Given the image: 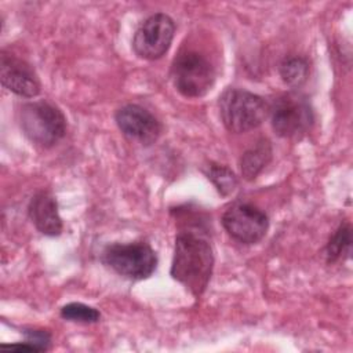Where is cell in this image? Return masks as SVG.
Listing matches in <instances>:
<instances>
[{
	"label": "cell",
	"mask_w": 353,
	"mask_h": 353,
	"mask_svg": "<svg viewBox=\"0 0 353 353\" xmlns=\"http://www.w3.org/2000/svg\"><path fill=\"white\" fill-rule=\"evenodd\" d=\"M171 79L179 94L186 98H200L212 88L215 70L204 55L189 50L174 58Z\"/></svg>",
	"instance_id": "obj_6"
},
{
	"label": "cell",
	"mask_w": 353,
	"mask_h": 353,
	"mask_svg": "<svg viewBox=\"0 0 353 353\" xmlns=\"http://www.w3.org/2000/svg\"><path fill=\"white\" fill-rule=\"evenodd\" d=\"M352 250V228L349 222L341 223L338 229L334 232L331 239L328 240L324 255L327 263H335L339 261H345L350 256Z\"/></svg>",
	"instance_id": "obj_13"
},
{
	"label": "cell",
	"mask_w": 353,
	"mask_h": 353,
	"mask_svg": "<svg viewBox=\"0 0 353 353\" xmlns=\"http://www.w3.org/2000/svg\"><path fill=\"white\" fill-rule=\"evenodd\" d=\"M174 34V19L163 12L153 14L138 26L132 39L134 52L142 59H159L170 50Z\"/></svg>",
	"instance_id": "obj_8"
},
{
	"label": "cell",
	"mask_w": 353,
	"mask_h": 353,
	"mask_svg": "<svg viewBox=\"0 0 353 353\" xmlns=\"http://www.w3.org/2000/svg\"><path fill=\"white\" fill-rule=\"evenodd\" d=\"M0 80L3 87L22 98H33L40 94V80L33 66L17 55L1 51Z\"/></svg>",
	"instance_id": "obj_10"
},
{
	"label": "cell",
	"mask_w": 353,
	"mask_h": 353,
	"mask_svg": "<svg viewBox=\"0 0 353 353\" xmlns=\"http://www.w3.org/2000/svg\"><path fill=\"white\" fill-rule=\"evenodd\" d=\"M25 342L32 345L36 352H46L51 345V334L46 330H26L23 331Z\"/></svg>",
	"instance_id": "obj_17"
},
{
	"label": "cell",
	"mask_w": 353,
	"mask_h": 353,
	"mask_svg": "<svg viewBox=\"0 0 353 353\" xmlns=\"http://www.w3.org/2000/svg\"><path fill=\"white\" fill-rule=\"evenodd\" d=\"M114 120L123 135L145 146L154 143L163 131L159 119L137 103H127L119 108Z\"/></svg>",
	"instance_id": "obj_9"
},
{
	"label": "cell",
	"mask_w": 353,
	"mask_h": 353,
	"mask_svg": "<svg viewBox=\"0 0 353 353\" xmlns=\"http://www.w3.org/2000/svg\"><path fill=\"white\" fill-rule=\"evenodd\" d=\"M273 131L281 138H301L314 123L309 99L298 92H285L269 105Z\"/></svg>",
	"instance_id": "obj_5"
},
{
	"label": "cell",
	"mask_w": 353,
	"mask_h": 353,
	"mask_svg": "<svg viewBox=\"0 0 353 353\" xmlns=\"http://www.w3.org/2000/svg\"><path fill=\"white\" fill-rule=\"evenodd\" d=\"M23 135L40 148H51L66 132V117L62 110L47 101L26 102L18 112Z\"/></svg>",
	"instance_id": "obj_3"
},
{
	"label": "cell",
	"mask_w": 353,
	"mask_h": 353,
	"mask_svg": "<svg viewBox=\"0 0 353 353\" xmlns=\"http://www.w3.org/2000/svg\"><path fill=\"white\" fill-rule=\"evenodd\" d=\"M205 175L212 182L221 196H229L237 186V178L228 165L210 163L207 165Z\"/></svg>",
	"instance_id": "obj_15"
},
{
	"label": "cell",
	"mask_w": 353,
	"mask_h": 353,
	"mask_svg": "<svg viewBox=\"0 0 353 353\" xmlns=\"http://www.w3.org/2000/svg\"><path fill=\"white\" fill-rule=\"evenodd\" d=\"M281 80L290 87L302 85L309 77V62L303 57H288L279 66Z\"/></svg>",
	"instance_id": "obj_14"
},
{
	"label": "cell",
	"mask_w": 353,
	"mask_h": 353,
	"mask_svg": "<svg viewBox=\"0 0 353 353\" xmlns=\"http://www.w3.org/2000/svg\"><path fill=\"white\" fill-rule=\"evenodd\" d=\"M59 314L62 319L68 321L83 323V324H94V323H98L101 319V313L98 309L81 302H70L63 305L61 307Z\"/></svg>",
	"instance_id": "obj_16"
},
{
	"label": "cell",
	"mask_w": 353,
	"mask_h": 353,
	"mask_svg": "<svg viewBox=\"0 0 353 353\" xmlns=\"http://www.w3.org/2000/svg\"><path fill=\"white\" fill-rule=\"evenodd\" d=\"M218 108L225 128L236 134L259 127L269 114V103L243 88H226L219 97Z\"/></svg>",
	"instance_id": "obj_2"
},
{
	"label": "cell",
	"mask_w": 353,
	"mask_h": 353,
	"mask_svg": "<svg viewBox=\"0 0 353 353\" xmlns=\"http://www.w3.org/2000/svg\"><path fill=\"white\" fill-rule=\"evenodd\" d=\"M222 226L226 233L243 244H256L268 233L269 218L254 204L236 201L222 214Z\"/></svg>",
	"instance_id": "obj_7"
},
{
	"label": "cell",
	"mask_w": 353,
	"mask_h": 353,
	"mask_svg": "<svg viewBox=\"0 0 353 353\" xmlns=\"http://www.w3.org/2000/svg\"><path fill=\"white\" fill-rule=\"evenodd\" d=\"M212 268L214 252L208 240L192 230L179 232L175 237L171 277L199 298L210 283Z\"/></svg>",
	"instance_id": "obj_1"
},
{
	"label": "cell",
	"mask_w": 353,
	"mask_h": 353,
	"mask_svg": "<svg viewBox=\"0 0 353 353\" xmlns=\"http://www.w3.org/2000/svg\"><path fill=\"white\" fill-rule=\"evenodd\" d=\"M273 156L272 143L268 138H261L248 148L240 157V172L245 181H254L270 163Z\"/></svg>",
	"instance_id": "obj_12"
},
{
	"label": "cell",
	"mask_w": 353,
	"mask_h": 353,
	"mask_svg": "<svg viewBox=\"0 0 353 353\" xmlns=\"http://www.w3.org/2000/svg\"><path fill=\"white\" fill-rule=\"evenodd\" d=\"M28 214L36 229L50 237L59 236L62 232V219L58 212L55 197L47 190H39L33 194L28 205Z\"/></svg>",
	"instance_id": "obj_11"
},
{
	"label": "cell",
	"mask_w": 353,
	"mask_h": 353,
	"mask_svg": "<svg viewBox=\"0 0 353 353\" xmlns=\"http://www.w3.org/2000/svg\"><path fill=\"white\" fill-rule=\"evenodd\" d=\"M102 262L130 280L149 279L157 268V255L146 241L113 243L103 248Z\"/></svg>",
	"instance_id": "obj_4"
}]
</instances>
